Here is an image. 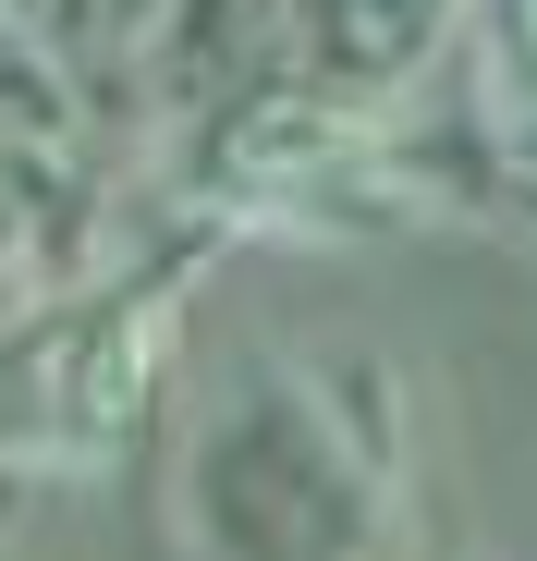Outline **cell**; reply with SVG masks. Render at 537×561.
Instances as JSON below:
<instances>
[{"instance_id":"obj_4","label":"cell","mask_w":537,"mask_h":561,"mask_svg":"<svg viewBox=\"0 0 537 561\" xmlns=\"http://www.w3.org/2000/svg\"><path fill=\"white\" fill-rule=\"evenodd\" d=\"M465 25H477V73H489V123L537 171V0H465Z\"/></svg>"},{"instance_id":"obj_1","label":"cell","mask_w":537,"mask_h":561,"mask_svg":"<svg viewBox=\"0 0 537 561\" xmlns=\"http://www.w3.org/2000/svg\"><path fill=\"white\" fill-rule=\"evenodd\" d=\"M415 489L403 379L379 354H256L196 415L184 525L208 561H379Z\"/></svg>"},{"instance_id":"obj_3","label":"cell","mask_w":537,"mask_h":561,"mask_svg":"<svg viewBox=\"0 0 537 561\" xmlns=\"http://www.w3.org/2000/svg\"><path fill=\"white\" fill-rule=\"evenodd\" d=\"M465 0H294L282 13V73L330 99H415L453 49Z\"/></svg>"},{"instance_id":"obj_2","label":"cell","mask_w":537,"mask_h":561,"mask_svg":"<svg viewBox=\"0 0 537 561\" xmlns=\"http://www.w3.org/2000/svg\"><path fill=\"white\" fill-rule=\"evenodd\" d=\"M232 256V232H208L196 208L171 220L135 268L85 280V294H49L0 330V477H49L85 489L135 463L159 391H171V342H184V294L196 268Z\"/></svg>"},{"instance_id":"obj_5","label":"cell","mask_w":537,"mask_h":561,"mask_svg":"<svg viewBox=\"0 0 537 561\" xmlns=\"http://www.w3.org/2000/svg\"><path fill=\"white\" fill-rule=\"evenodd\" d=\"M0 123H61V99H49L37 49H25V13H13V0H0Z\"/></svg>"}]
</instances>
